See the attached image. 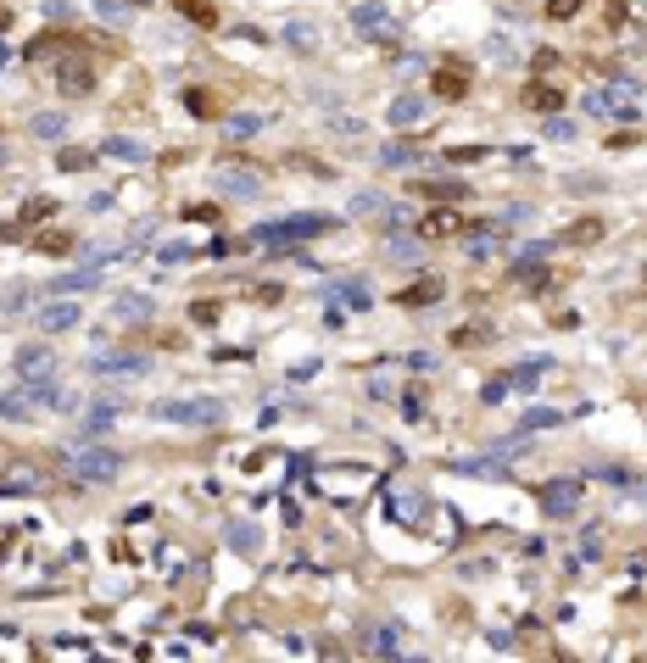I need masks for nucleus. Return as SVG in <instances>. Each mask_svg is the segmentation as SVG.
Returning a JSON list of instances; mask_svg holds the SVG:
<instances>
[{"mask_svg": "<svg viewBox=\"0 0 647 663\" xmlns=\"http://www.w3.org/2000/svg\"><path fill=\"white\" fill-rule=\"evenodd\" d=\"M335 218L330 212H290V218H274V223H257V240L263 246H296V240H313V235H330Z\"/></svg>", "mask_w": 647, "mask_h": 663, "instance_id": "nucleus-1", "label": "nucleus"}, {"mask_svg": "<svg viewBox=\"0 0 647 663\" xmlns=\"http://www.w3.org/2000/svg\"><path fill=\"white\" fill-rule=\"evenodd\" d=\"M352 28H358L369 45H402V17H397L391 6H380V0L352 6Z\"/></svg>", "mask_w": 647, "mask_h": 663, "instance_id": "nucleus-2", "label": "nucleus"}, {"mask_svg": "<svg viewBox=\"0 0 647 663\" xmlns=\"http://www.w3.org/2000/svg\"><path fill=\"white\" fill-rule=\"evenodd\" d=\"M636 101H642V89L631 84V79H614V84H603V89H586V107L592 117H636Z\"/></svg>", "mask_w": 647, "mask_h": 663, "instance_id": "nucleus-3", "label": "nucleus"}, {"mask_svg": "<svg viewBox=\"0 0 647 663\" xmlns=\"http://www.w3.org/2000/svg\"><path fill=\"white\" fill-rule=\"evenodd\" d=\"M51 79H56L61 95H89V89H95V61L84 56V45H73L68 56L51 61Z\"/></svg>", "mask_w": 647, "mask_h": 663, "instance_id": "nucleus-4", "label": "nucleus"}, {"mask_svg": "<svg viewBox=\"0 0 647 663\" xmlns=\"http://www.w3.org/2000/svg\"><path fill=\"white\" fill-rule=\"evenodd\" d=\"M89 374L95 379H145L151 374V357L145 351H95L89 357Z\"/></svg>", "mask_w": 647, "mask_h": 663, "instance_id": "nucleus-5", "label": "nucleus"}, {"mask_svg": "<svg viewBox=\"0 0 647 663\" xmlns=\"http://www.w3.org/2000/svg\"><path fill=\"white\" fill-rule=\"evenodd\" d=\"M156 418H168V424H218L223 418V402H212V396H196V402H156L151 407Z\"/></svg>", "mask_w": 647, "mask_h": 663, "instance_id": "nucleus-6", "label": "nucleus"}, {"mask_svg": "<svg viewBox=\"0 0 647 663\" xmlns=\"http://www.w3.org/2000/svg\"><path fill=\"white\" fill-rule=\"evenodd\" d=\"M68 469H73L79 480H112V474L123 469V457L107 452V446H79V452H68Z\"/></svg>", "mask_w": 647, "mask_h": 663, "instance_id": "nucleus-7", "label": "nucleus"}, {"mask_svg": "<svg viewBox=\"0 0 647 663\" xmlns=\"http://www.w3.org/2000/svg\"><path fill=\"white\" fill-rule=\"evenodd\" d=\"M274 40L290 45L296 56H313V51H324V23H313V17H285Z\"/></svg>", "mask_w": 647, "mask_h": 663, "instance_id": "nucleus-8", "label": "nucleus"}, {"mask_svg": "<svg viewBox=\"0 0 647 663\" xmlns=\"http://www.w3.org/2000/svg\"><path fill=\"white\" fill-rule=\"evenodd\" d=\"M12 374H17L23 385H40V379H56V351H51V346H23V351L12 357Z\"/></svg>", "mask_w": 647, "mask_h": 663, "instance_id": "nucleus-9", "label": "nucleus"}, {"mask_svg": "<svg viewBox=\"0 0 647 663\" xmlns=\"http://www.w3.org/2000/svg\"><path fill=\"white\" fill-rule=\"evenodd\" d=\"M541 513L547 518H575L580 513V480H547L541 485Z\"/></svg>", "mask_w": 647, "mask_h": 663, "instance_id": "nucleus-10", "label": "nucleus"}, {"mask_svg": "<svg viewBox=\"0 0 647 663\" xmlns=\"http://www.w3.org/2000/svg\"><path fill=\"white\" fill-rule=\"evenodd\" d=\"M34 323L45 329V335H68V329H79V302H68V295H61V302H45L34 313Z\"/></svg>", "mask_w": 647, "mask_h": 663, "instance_id": "nucleus-11", "label": "nucleus"}, {"mask_svg": "<svg viewBox=\"0 0 647 663\" xmlns=\"http://www.w3.org/2000/svg\"><path fill=\"white\" fill-rule=\"evenodd\" d=\"M430 89L441 95V101H464V95H469V68H458V61H441L436 79H430Z\"/></svg>", "mask_w": 647, "mask_h": 663, "instance_id": "nucleus-12", "label": "nucleus"}, {"mask_svg": "<svg viewBox=\"0 0 647 663\" xmlns=\"http://www.w3.org/2000/svg\"><path fill=\"white\" fill-rule=\"evenodd\" d=\"M218 190L235 195V201H257V195H263V184H257L251 168H218Z\"/></svg>", "mask_w": 647, "mask_h": 663, "instance_id": "nucleus-13", "label": "nucleus"}, {"mask_svg": "<svg viewBox=\"0 0 647 663\" xmlns=\"http://www.w3.org/2000/svg\"><path fill=\"white\" fill-rule=\"evenodd\" d=\"M112 313H117L123 323H145V318L156 313V302H151V295H140V290H123L117 302H112Z\"/></svg>", "mask_w": 647, "mask_h": 663, "instance_id": "nucleus-14", "label": "nucleus"}, {"mask_svg": "<svg viewBox=\"0 0 647 663\" xmlns=\"http://www.w3.org/2000/svg\"><path fill=\"white\" fill-rule=\"evenodd\" d=\"M223 541H230L240 557H257V552H263V536H257V524H246V518H230V529H223Z\"/></svg>", "mask_w": 647, "mask_h": 663, "instance_id": "nucleus-15", "label": "nucleus"}, {"mask_svg": "<svg viewBox=\"0 0 647 663\" xmlns=\"http://www.w3.org/2000/svg\"><path fill=\"white\" fill-rule=\"evenodd\" d=\"M525 107H530V112H541V117H553V112L564 107V89H558V84H541V79H536V84L525 89Z\"/></svg>", "mask_w": 647, "mask_h": 663, "instance_id": "nucleus-16", "label": "nucleus"}, {"mask_svg": "<svg viewBox=\"0 0 647 663\" xmlns=\"http://www.w3.org/2000/svg\"><path fill=\"white\" fill-rule=\"evenodd\" d=\"M441 295H446V285H441V279L430 274V279H418V285H408V290L397 295V302H402V307H430V302H441Z\"/></svg>", "mask_w": 647, "mask_h": 663, "instance_id": "nucleus-17", "label": "nucleus"}, {"mask_svg": "<svg viewBox=\"0 0 647 663\" xmlns=\"http://www.w3.org/2000/svg\"><path fill=\"white\" fill-rule=\"evenodd\" d=\"M324 135H335V140H363L369 123H363V117H346V112H324Z\"/></svg>", "mask_w": 647, "mask_h": 663, "instance_id": "nucleus-18", "label": "nucleus"}, {"mask_svg": "<svg viewBox=\"0 0 647 663\" xmlns=\"http://www.w3.org/2000/svg\"><path fill=\"white\" fill-rule=\"evenodd\" d=\"M324 295H330V302H346V307H358V313H369V302H374V295H369V285H358V279H341V285H330Z\"/></svg>", "mask_w": 647, "mask_h": 663, "instance_id": "nucleus-19", "label": "nucleus"}, {"mask_svg": "<svg viewBox=\"0 0 647 663\" xmlns=\"http://www.w3.org/2000/svg\"><path fill=\"white\" fill-rule=\"evenodd\" d=\"M34 490H45L34 469H6V480H0V496H34Z\"/></svg>", "mask_w": 647, "mask_h": 663, "instance_id": "nucleus-20", "label": "nucleus"}, {"mask_svg": "<svg viewBox=\"0 0 647 663\" xmlns=\"http://www.w3.org/2000/svg\"><path fill=\"white\" fill-rule=\"evenodd\" d=\"M464 229H469V223H464L458 212H430V218H425V240H452V235H464Z\"/></svg>", "mask_w": 647, "mask_h": 663, "instance_id": "nucleus-21", "label": "nucleus"}, {"mask_svg": "<svg viewBox=\"0 0 647 663\" xmlns=\"http://www.w3.org/2000/svg\"><path fill=\"white\" fill-rule=\"evenodd\" d=\"M391 123H397V128L425 123V95H397V101H391Z\"/></svg>", "mask_w": 647, "mask_h": 663, "instance_id": "nucleus-22", "label": "nucleus"}, {"mask_svg": "<svg viewBox=\"0 0 647 663\" xmlns=\"http://www.w3.org/2000/svg\"><path fill=\"white\" fill-rule=\"evenodd\" d=\"M95 285H101V268L89 262V268H73V274H61V279H56V295H79V290H95Z\"/></svg>", "mask_w": 647, "mask_h": 663, "instance_id": "nucleus-23", "label": "nucleus"}, {"mask_svg": "<svg viewBox=\"0 0 647 663\" xmlns=\"http://www.w3.org/2000/svg\"><path fill=\"white\" fill-rule=\"evenodd\" d=\"M28 135H34V140H61V135H68V117H61V112H34V117H28Z\"/></svg>", "mask_w": 647, "mask_h": 663, "instance_id": "nucleus-24", "label": "nucleus"}, {"mask_svg": "<svg viewBox=\"0 0 647 663\" xmlns=\"http://www.w3.org/2000/svg\"><path fill=\"white\" fill-rule=\"evenodd\" d=\"M363 647H369V652H385V658L402 652V624H380V630H369Z\"/></svg>", "mask_w": 647, "mask_h": 663, "instance_id": "nucleus-25", "label": "nucleus"}, {"mask_svg": "<svg viewBox=\"0 0 647 663\" xmlns=\"http://www.w3.org/2000/svg\"><path fill=\"white\" fill-rule=\"evenodd\" d=\"M413 190H418V195H436V201H458V195H469L464 179H418Z\"/></svg>", "mask_w": 647, "mask_h": 663, "instance_id": "nucleus-26", "label": "nucleus"}, {"mask_svg": "<svg viewBox=\"0 0 647 663\" xmlns=\"http://www.w3.org/2000/svg\"><path fill=\"white\" fill-rule=\"evenodd\" d=\"M101 156H117V162H145V145H140V140L112 135V140H101Z\"/></svg>", "mask_w": 647, "mask_h": 663, "instance_id": "nucleus-27", "label": "nucleus"}, {"mask_svg": "<svg viewBox=\"0 0 647 663\" xmlns=\"http://www.w3.org/2000/svg\"><path fill=\"white\" fill-rule=\"evenodd\" d=\"M40 218H56V195H28L17 223H40Z\"/></svg>", "mask_w": 647, "mask_h": 663, "instance_id": "nucleus-28", "label": "nucleus"}, {"mask_svg": "<svg viewBox=\"0 0 647 663\" xmlns=\"http://www.w3.org/2000/svg\"><path fill=\"white\" fill-rule=\"evenodd\" d=\"M564 240H569V246H597V240H603V218H580Z\"/></svg>", "mask_w": 647, "mask_h": 663, "instance_id": "nucleus-29", "label": "nucleus"}, {"mask_svg": "<svg viewBox=\"0 0 647 663\" xmlns=\"http://www.w3.org/2000/svg\"><path fill=\"white\" fill-rule=\"evenodd\" d=\"M263 123H268L263 112H235V117H230V135H235V140H251V135H263Z\"/></svg>", "mask_w": 647, "mask_h": 663, "instance_id": "nucleus-30", "label": "nucleus"}, {"mask_svg": "<svg viewBox=\"0 0 647 663\" xmlns=\"http://www.w3.org/2000/svg\"><path fill=\"white\" fill-rule=\"evenodd\" d=\"M391 513H397L402 524H418V518L430 513V502H425V496H397V502H391Z\"/></svg>", "mask_w": 647, "mask_h": 663, "instance_id": "nucleus-31", "label": "nucleus"}, {"mask_svg": "<svg viewBox=\"0 0 647 663\" xmlns=\"http://www.w3.org/2000/svg\"><path fill=\"white\" fill-rule=\"evenodd\" d=\"M173 6H179L190 23H196V28H212V23H218V12L207 6V0H173Z\"/></svg>", "mask_w": 647, "mask_h": 663, "instance_id": "nucleus-32", "label": "nucleus"}, {"mask_svg": "<svg viewBox=\"0 0 647 663\" xmlns=\"http://www.w3.org/2000/svg\"><path fill=\"white\" fill-rule=\"evenodd\" d=\"M541 374H547V357H536V362H520V369H513V374H508V385H520V390H530V385H536Z\"/></svg>", "mask_w": 647, "mask_h": 663, "instance_id": "nucleus-33", "label": "nucleus"}, {"mask_svg": "<svg viewBox=\"0 0 647 663\" xmlns=\"http://www.w3.org/2000/svg\"><path fill=\"white\" fill-rule=\"evenodd\" d=\"M0 418H28V390H0Z\"/></svg>", "mask_w": 647, "mask_h": 663, "instance_id": "nucleus-34", "label": "nucleus"}, {"mask_svg": "<svg viewBox=\"0 0 647 663\" xmlns=\"http://www.w3.org/2000/svg\"><path fill=\"white\" fill-rule=\"evenodd\" d=\"M128 12H135V6H123V0H95V17H107L112 28H123V23H128Z\"/></svg>", "mask_w": 647, "mask_h": 663, "instance_id": "nucleus-35", "label": "nucleus"}, {"mask_svg": "<svg viewBox=\"0 0 647 663\" xmlns=\"http://www.w3.org/2000/svg\"><path fill=\"white\" fill-rule=\"evenodd\" d=\"M553 424H558V413H553V407H530V413L520 418V429H525V435H530V429H553Z\"/></svg>", "mask_w": 647, "mask_h": 663, "instance_id": "nucleus-36", "label": "nucleus"}, {"mask_svg": "<svg viewBox=\"0 0 647 663\" xmlns=\"http://www.w3.org/2000/svg\"><path fill=\"white\" fill-rule=\"evenodd\" d=\"M89 162H95L89 151H73V145H68V151H61V156H56V168H61V173H84V168H89Z\"/></svg>", "mask_w": 647, "mask_h": 663, "instance_id": "nucleus-37", "label": "nucleus"}, {"mask_svg": "<svg viewBox=\"0 0 647 663\" xmlns=\"http://www.w3.org/2000/svg\"><path fill=\"white\" fill-rule=\"evenodd\" d=\"M184 107L196 112V117H212V112H218V101H212L207 89H184Z\"/></svg>", "mask_w": 647, "mask_h": 663, "instance_id": "nucleus-38", "label": "nucleus"}, {"mask_svg": "<svg viewBox=\"0 0 647 663\" xmlns=\"http://www.w3.org/2000/svg\"><path fill=\"white\" fill-rule=\"evenodd\" d=\"M580 6H586V0H547V17H553V23H569V17H580Z\"/></svg>", "mask_w": 647, "mask_h": 663, "instance_id": "nucleus-39", "label": "nucleus"}, {"mask_svg": "<svg viewBox=\"0 0 647 663\" xmlns=\"http://www.w3.org/2000/svg\"><path fill=\"white\" fill-rule=\"evenodd\" d=\"M525 452H530V446H525V435H513V441H497V446H492V457H497V462H513V457H525Z\"/></svg>", "mask_w": 647, "mask_h": 663, "instance_id": "nucleus-40", "label": "nucleus"}, {"mask_svg": "<svg viewBox=\"0 0 647 663\" xmlns=\"http://www.w3.org/2000/svg\"><path fill=\"white\" fill-rule=\"evenodd\" d=\"M34 246H40L45 257H56V251H73V235H61V229H56V235H40Z\"/></svg>", "mask_w": 647, "mask_h": 663, "instance_id": "nucleus-41", "label": "nucleus"}, {"mask_svg": "<svg viewBox=\"0 0 647 663\" xmlns=\"http://www.w3.org/2000/svg\"><path fill=\"white\" fill-rule=\"evenodd\" d=\"M497 151L492 145H464V151H452V162H464V168H469V162H492Z\"/></svg>", "mask_w": 647, "mask_h": 663, "instance_id": "nucleus-42", "label": "nucleus"}, {"mask_svg": "<svg viewBox=\"0 0 647 663\" xmlns=\"http://www.w3.org/2000/svg\"><path fill=\"white\" fill-rule=\"evenodd\" d=\"M485 56H492V61H513L520 51H513V40H508V34H497L492 45H485Z\"/></svg>", "mask_w": 647, "mask_h": 663, "instance_id": "nucleus-43", "label": "nucleus"}, {"mask_svg": "<svg viewBox=\"0 0 647 663\" xmlns=\"http://www.w3.org/2000/svg\"><path fill=\"white\" fill-rule=\"evenodd\" d=\"M385 257H418V240H408V235H391V240H385Z\"/></svg>", "mask_w": 647, "mask_h": 663, "instance_id": "nucleus-44", "label": "nucleus"}, {"mask_svg": "<svg viewBox=\"0 0 647 663\" xmlns=\"http://www.w3.org/2000/svg\"><path fill=\"white\" fill-rule=\"evenodd\" d=\"M402 418H408V424L425 418V396H418V390H408V396H402Z\"/></svg>", "mask_w": 647, "mask_h": 663, "instance_id": "nucleus-45", "label": "nucleus"}, {"mask_svg": "<svg viewBox=\"0 0 647 663\" xmlns=\"http://www.w3.org/2000/svg\"><path fill=\"white\" fill-rule=\"evenodd\" d=\"M547 140H575V123H564V117H547V128H541Z\"/></svg>", "mask_w": 647, "mask_h": 663, "instance_id": "nucleus-46", "label": "nucleus"}, {"mask_svg": "<svg viewBox=\"0 0 647 663\" xmlns=\"http://www.w3.org/2000/svg\"><path fill=\"white\" fill-rule=\"evenodd\" d=\"M45 23H73V6L68 0H45Z\"/></svg>", "mask_w": 647, "mask_h": 663, "instance_id": "nucleus-47", "label": "nucleus"}, {"mask_svg": "<svg viewBox=\"0 0 647 663\" xmlns=\"http://www.w3.org/2000/svg\"><path fill=\"white\" fill-rule=\"evenodd\" d=\"M184 257H196V246H190V240H173V246H162V262H184Z\"/></svg>", "mask_w": 647, "mask_h": 663, "instance_id": "nucleus-48", "label": "nucleus"}, {"mask_svg": "<svg viewBox=\"0 0 647 663\" xmlns=\"http://www.w3.org/2000/svg\"><path fill=\"white\" fill-rule=\"evenodd\" d=\"M190 318H196L202 329H207V323H218V302H196V307H190Z\"/></svg>", "mask_w": 647, "mask_h": 663, "instance_id": "nucleus-49", "label": "nucleus"}, {"mask_svg": "<svg viewBox=\"0 0 647 663\" xmlns=\"http://www.w3.org/2000/svg\"><path fill=\"white\" fill-rule=\"evenodd\" d=\"M508 390H513V385H508V374H502V379H492V385H485V402H502Z\"/></svg>", "mask_w": 647, "mask_h": 663, "instance_id": "nucleus-50", "label": "nucleus"}, {"mask_svg": "<svg viewBox=\"0 0 647 663\" xmlns=\"http://www.w3.org/2000/svg\"><path fill=\"white\" fill-rule=\"evenodd\" d=\"M190 218H196V223H212V218H218V207H184V223H190Z\"/></svg>", "mask_w": 647, "mask_h": 663, "instance_id": "nucleus-51", "label": "nucleus"}, {"mask_svg": "<svg viewBox=\"0 0 647 663\" xmlns=\"http://www.w3.org/2000/svg\"><path fill=\"white\" fill-rule=\"evenodd\" d=\"M23 307H28V290H23V285H17V290H12V295H6V313H23Z\"/></svg>", "mask_w": 647, "mask_h": 663, "instance_id": "nucleus-52", "label": "nucleus"}, {"mask_svg": "<svg viewBox=\"0 0 647 663\" xmlns=\"http://www.w3.org/2000/svg\"><path fill=\"white\" fill-rule=\"evenodd\" d=\"M0 34H12V6H0Z\"/></svg>", "mask_w": 647, "mask_h": 663, "instance_id": "nucleus-53", "label": "nucleus"}, {"mask_svg": "<svg viewBox=\"0 0 647 663\" xmlns=\"http://www.w3.org/2000/svg\"><path fill=\"white\" fill-rule=\"evenodd\" d=\"M123 6H156V0H123Z\"/></svg>", "mask_w": 647, "mask_h": 663, "instance_id": "nucleus-54", "label": "nucleus"}, {"mask_svg": "<svg viewBox=\"0 0 647 663\" xmlns=\"http://www.w3.org/2000/svg\"><path fill=\"white\" fill-rule=\"evenodd\" d=\"M0 162H6V140H0Z\"/></svg>", "mask_w": 647, "mask_h": 663, "instance_id": "nucleus-55", "label": "nucleus"}, {"mask_svg": "<svg viewBox=\"0 0 647 663\" xmlns=\"http://www.w3.org/2000/svg\"><path fill=\"white\" fill-rule=\"evenodd\" d=\"M0 56H6V51H0Z\"/></svg>", "mask_w": 647, "mask_h": 663, "instance_id": "nucleus-56", "label": "nucleus"}]
</instances>
